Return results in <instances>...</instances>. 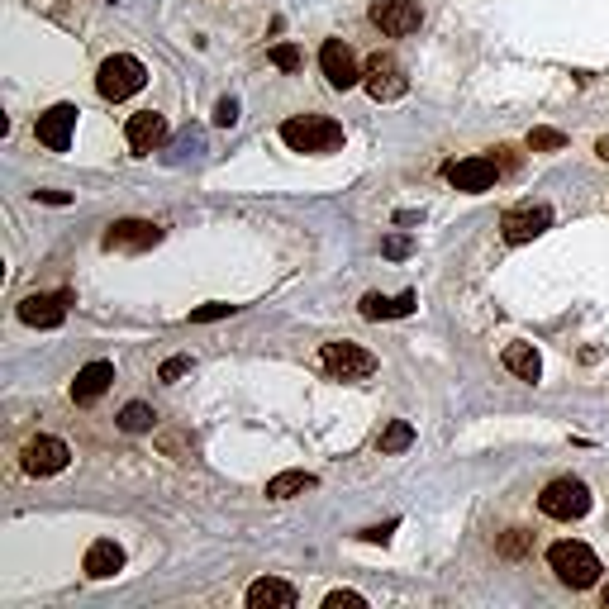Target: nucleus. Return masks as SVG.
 Segmentation results:
<instances>
[{
	"mask_svg": "<svg viewBox=\"0 0 609 609\" xmlns=\"http://www.w3.org/2000/svg\"><path fill=\"white\" fill-rule=\"evenodd\" d=\"M281 143L295 153H338L343 148V124L329 115H291L281 124Z\"/></svg>",
	"mask_w": 609,
	"mask_h": 609,
	"instance_id": "1",
	"label": "nucleus"
},
{
	"mask_svg": "<svg viewBox=\"0 0 609 609\" xmlns=\"http://www.w3.org/2000/svg\"><path fill=\"white\" fill-rule=\"evenodd\" d=\"M548 567L557 571V581L571 590H590L595 581H600V557H595V548H586V543H576V538H562V543H552L548 548Z\"/></svg>",
	"mask_w": 609,
	"mask_h": 609,
	"instance_id": "2",
	"label": "nucleus"
},
{
	"mask_svg": "<svg viewBox=\"0 0 609 609\" xmlns=\"http://www.w3.org/2000/svg\"><path fill=\"white\" fill-rule=\"evenodd\" d=\"M148 86V67L138 58H129V53H115V58L100 62V77H96V91L105 100H129L138 96Z\"/></svg>",
	"mask_w": 609,
	"mask_h": 609,
	"instance_id": "3",
	"label": "nucleus"
},
{
	"mask_svg": "<svg viewBox=\"0 0 609 609\" xmlns=\"http://www.w3.org/2000/svg\"><path fill=\"white\" fill-rule=\"evenodd\" d=\"M538 510L548 514V519H581V514H590V486L581 476H557V481L543 486Z\"/></svg>",
	"mask_w": 609,
	"mask_h": 609,
	"instance_id": "4",
	"label": "nucleus"
},
{
	"mask_svg": "<svg viewBox=\"0 0 609 609\" xmlns=\"http://www.w3.org/2000/svg\"><path fill=\"white\" fill-rule=\"evenodd\" d=\"M319 367L334 381H367V376H376V357L362 343H324L319 348Z\"/></svg>",
	"mask_w": 609,
	"mask_h": 609,
	"instance_id": "5",
	"label": "nucleus"
},
{
	"mask_svg": "<svg viewBox=\"0 0 609 609\" xmlns=\"http://www.w3.org/2000/svg\"><path fill=\"white\" fill-rule=\"evenodd\" d=\"M162 243V229L153 219H115L105 238H100V248L105 253H143V248H158Z\"/></svg>",
	"mask_w": 609,
	"mask_h": 609,
	"instance_id": "6",
	"label": "nucleus"
},
{
	"mask_svg": "<svg viewBox=\"0 0 609 609\" xmlns=\"http://www.w3.org/2000/svg\"><path fill=\"white\" fill-rule=\"evenodd\" d=\"M362 86H367V96L372 100H400L405 91H410V77H405V67L391 58V53H376V58H367V72H362Z\"/></svg>",
	"mask_w": 609,
	"mask_h": 609,
	"instance_id": "7",
	"label": "nucleus"
},
{
	"mask_svg": "<svg viewBox=\"0 0 609 609\" xmlns=\"http://www.w3.org/2000/svg\"><path fill=\"white\" fill-rule=\"evenodd\" d=\"M548 229H552L548 205H514V210H505V219H500V234H505L510 248H524V243H533V238L548 234Z\"/></svg>",
	"mask_w": 609,
	"mask_h": 609,
	"instance_id": "8",
	"label": "nucleus"
},
{
	"mask_svg": "<svg viewBox=\"0 0 609 609\" xmlns=\"http://www.w3.org/2000/svg\"><path fill=\"white\" fill-rule=\"evenodd\" d=\"M24 472L29 476H58L67 472V462H72V448L62 443V438H53V433H39V438H29L24 443Z\"/></svg>",
	"mask_w": 609,
	"mask_h": 609,
	"instance_id": "9",
	"label": "nucleus"
},
{
	"mask_svg": "<svg viewBox=\"0 0 609 609\" xmlns=\"http://www.w3.org/2000/svg\"><path fill=\"white\" fill-rule=\"evenodd\" d=\"M500 172H505V167H500L495 158H481V153H476V158H462V162H448V167H443V177H448L457 191H467V196H481V191H491L495 181H500Z\"/></svg>",
	"mask_w": 609,
	"mask_h": 609,
	"instance_id": "10",
	"label": "nucleus"
},
{
	"mask_svg": "<svg viewBox=\"0 0 609 609\" xmlns=\"http://www.w3.org/2000/svg\"><path fill=\"white\" fill-rule=\"evenodd\" d=\"M124 138H129L134 158H148V153H158L162 143L172 138V124H167V115H158V110H138V115H129V124H124Z\"/></svg>",
	"mask_w": 609,
	"mask_h": 609,
	"instance_id": "11",
	"label": "nucleus"
},
{
	"mask_svg": "<svg viewBox=\"0 0 609 609\" xmlns=\"http://www.w3.org/2000/svg\"><path fill=\"white\" fill-rule=\"evenodd\" d=\"M319 67H324V81L334 86V91H353L357 81H362V67H357L353 48L343 39H324L319 48Z\"/></svg>",
	"mask_w": 609,
	"mask_h": 609,
	"instance_id": "12",
	"label": "nucleus"
},
{
	"mask_svg": "<svg viewBox=\"0 0 609 609\" xmlns=\"http://www.w3.org/2000/svg\"><path fill=\"white\" fill-rule=\"evenodd\" d=\"M372 24L381 34H391V39H405V34H414L424 24V10H419V0H376Z\"/></svg>",
	"mask_w": 609,
	"mask_h": 609,
	"instance_id": "13",
	"label": "nucleus"
},
{
	"mask_svg": "<svg viewBox=\"0 0 609 609\" xmlns=\"http://www.w3.org/2000/svg\"><path fill=\"white\" fill-rule=\"evenodd\" d=\"M77 105L72 100H62L53 110H43L39 115V143L43 148H53V153H67L72 148V129H77Z\"/></svg>",
	"mask_w": 609,
	"mask_h": 609,
	"instance_id": "14",
	"label": "nucleus"
},
{
	"mask_svg": "<svg viewBox=\"0 0 609 609\" xmlns=\"http://www.w3.org/2000/svg\"><path fill=\"white\" fill-rule=\"evenodd\" d=\"M67 291H53V295H24L20 300V319L29 329H58L62 319H67Z\"/></svg>",
	"mask_w": 609,
	"mask_h": 609,
	"instance_id": "15",
	"label": "nucleus"
},
{
	"mask_svg": "<svg viewBox=\"0 0 609 609\" xmlns=\"http://www.w3.org/2000/svg\"><path fill=\"white\" fill-rule=\"evenodd\" d=\"M110 381H115V362L96 357V362H86V367L77 372V381H72V400H77V405H91V400H100V395L110 391Z\"/></svg>",
	"mask_w": 609,
	"mask_h": 609,
	"instance_id": "16",
	"label": "nucleus"
},
{
	"mask_svg": "<svg viewBox=\"0 0 609 609\" xmlns=\"http://www.w3.org/2000/svg\"><path fill=\"white\" fill-rule=\"evenodd\" d=\"M81 571H86L91 581L115 576V571H124V548H119L115 538H96V543L86 548V557H81Z\"/></svg>",
	"mask_w": 609,
	"mask_h": 609,
	"instance_id": "17",
	"label": "nucleus"
},
{
	"mask_svg": "<svg viewBox=\"0 0 609 609\" xmlns=\"http://www.w3.org/2000/svg\"><path fill=\"white\" fill-rule=\"evenodd\" d=\"M243 600H248V609H295V600H300V595H295L291 581L262 576V581H253V586H248V595H243Z\"/></svg>",
	"mask_w": 609,
	"mask_h": 609,
	"instance_id": "18",
	"label": "nucleus"
},
{
	"mask_svg": "<svg viewBox=\"0 0 609 609\" xmlns=\"http://www.w3.org/2000/svg\"><path fill=\"white\" fill-rule=\"evenodd\" d=\"M419 310V295L414 291H400L395 300H386V295H362V319H405Z\"/></svg>",
	"mask_w": 609,
	"mask_h": 609,
	"instance_id": "19",
	"label": "nucleus"
},
{
	"mask_svg": "<svg viewBox=\"0 0 609 609\" xmlns=\"http://www.w3.org/2000/svg\"><path fill=\"white\" fill-rule=\"evenodd\" d=\"M500 362H505V372H514L519 381H538V376H543V357H538L533 343H510V348L500 353Z\"/></svg>",
	"mask_w": 609,
	"mask_h": 609,
	"instance_id": "20",
	"label": "nucleus"
},
{
	"mask_svg": "<svg viewBox=\"0 0 609 609\" xmlns=\"http://www.w3.org/2000/svg\"><path fill=\"white\" fill-rule=\"evenodd\" d=\"M315 486H319V476H310V472H281L267 481V500H295V495L315 491Z\"/></svg>",
	"mask_w": 609,
	"mask_h": 609,
	"instance_id": "21",
	"label": "nucleus"
},
{
	"mask_svg": "<svg viewBox=\"0 0 609 609\" xmlns=\"http://www.w3.org/2000/svg\"><path fill=\"white\" fill-rule=\"evenodd\" d=\"M410 443H414V424H410V419H391L386 433H381V452H386V457H391V452H405Z\"/></svg>",
	"mask_w": 609,
	"mask_h": 609,
	"instance_id": "22",
	"label": "nucleus"
},
{
	"mask_svg": "<svg viewBox=\"0 0 609 609\" xmlns=\"http://www.w3.org/2000/svg\"><path fill=\"white\" fill-rule=\"evenodd\" d=\"M153 405H143V400H134V405H124V414H119V429L124 433H148L153 429Z\"/></svg>",
	"mask_w": 609,
	"mask_h": 609,
	"instance_id": "23",
	"label": "nucleus"
},
{
	"mask_svg": "<svg viewBox=\"0 0 609 609\" xmlns=\"http://www.w3.org/2000/svg\"><path fill=\"white\" fill-rule=\"evenodd\" d=\"M529 148H533V153H562V148H567V134H562V129H548V124H538V129H529Z\"/></svg>",
	"mask_w": 609,
	"mask_h": 609,
	"instance_id": "24",
	"label": "nucleus"
},
{
	"mask_svg": "<svg viewBox=\"0 0 609 609\" xmlns=\"http://www.w3.org/2000/svg\"><path fill=\"white\" fill-rule=\"evenodd\" d=\"M529 548H533V533L529 529H510L505 538H500V557H524Z\"/></svg>",
	"mask_w": 609,
	"mask_h": 609,
	"instance_id": "25",
	"label": "nucleus"
},
{
	"mask_svg": "<svg viewBox=\"0 0 609 609\" xmlns=\"http://www.w3.org/2000/svg\"><path fill=\"white\" fill-rule=\"evenodd\" d=\"M267 58H272V67H281V72H295V67H300V48H295V43H276L272 53H267Z\"/></svg>",
	"mask_w": 609,
	"mask_h": 609,
	"instance_id": "26",
	"label": "nucleus"
},
{
	"mask_svg": "<svg viewBox=\"0 0 609 609\" xmlns=\"http://www.w3.org/2000/svg\"><path fill=\"white\" fill-rule=\"evenodd\" d=\"M238 305H224V300H215V305H200V310H191V324H215V319H229Z\"/></svg>",
	"mask_w": 609,
	"mask_h": 609,
	"instance_id": "27",
	"label": "nucleus"
},
{
	"mask_svg": "<svg viewBox=\"0 0 609 609\" xmlns=\"http://www.w3.org/2000/svg\"><path fill=\"white\" fill-rule=\"evenodd\" d=\"M367 609V595H357V590H329V600H324V609Z\"/></svg>",
	"mask_w": 609,
	"mask_h": 609,
	"instance_id": "28",
	"label": "nucleus"
},
{
	"mask_svg": "<svg viewBox=\"0 0 609 609\" xmlns=\"http://www.w3.org/2000/svg\"><path fill=\"white\" fill-rule=\"evenodd\" d=\"M215 124H219V129H234V124H238V100L234 96H224L215 105Z\"/></svg>",
	"mask_w": 609,
	"mask_h": 609,
	"instance_id": "29",
	"label": "nucleus"
},
{
	"mask_svg": "<svg viewBox=\"0 0 609 609\" xmlns=\"http://www.w3.org/2000/svg\"><path fill=\"white\" fill-rule=\"evenodd\" d=\"M191 372V357H167L158 367V381H177V376H186Z\"/></svg>",
	"mask_w": 609,
	"mask_h": 609,
	"instance_id": "30",
	"label": "nucleus"
},
{
	"mask_svg": "<svg viewBox=\"0 0 609 609\" xmlns=\"http://www.w3.org/2000/svg\"><path fill=\"white\" fill-rule=\"evenodd\" d=\"M400 529V519H386V524H372V529H362L367 543H391V533Z\"/></svg>",
	"mask_w": 609,
	"mask_h": 609,
	"instance_id": "31",
	"label": "nucleus"
},
{
	"mask_svg": "<svg viewBox=\"0 0 609 609\" xmlns=\"http://www.w3.org/2000/svg\"><path fill=\"white\" fill-rule=\"evenodd\" d=\"M381 253H386V257H405V253H410V238H405V234L386 238V243H381Z\"/></svg>",
	"mask_w": 609,
	"mask_h": 609,
	"instance_id": "32",
	"label": "nucleus"
},
{
	"mask_svg": "<svg viewBox=\"0 0 609 609\" xmlns=\"http://www.w3.org/2000/svg\"><path fill=\"white\" fill-rule=\"evenodd\" d=\"M158 443H162L167 452H186V433H162ZM186 457H191V452H186Z\"/></svg>",
	"mask_w": 609,
	"mask_h": 609,
	"instance_id": "33",
	"label": "nucleus"
},
{
	"mask_svg": "<svg viewBox=\"0 0 609 609\" xmlns=\"http://www.w3.org/2000/svg\"><path fill=\"white\" fill-rule=\"evenodd\" d=\"M39 200H43V205H72L67 191H39Z\"/></svg>",
	"mask_w": 609,
	"mask_h": 609,
	"instance_id": "34",
	"label": "nucleus"
},
{
	"mask_svg": "<svg viewBox=\"0 0 609 609\" xmlns=\"http://www.w3.org/2000/svg\"><path fill=\"white\" fill-rule=\"evenodd\" d=\"M595 153H600V158L609 162V138H600V143H595Z\"/></svg>",
	"mask_w": 609,
	"mask_h": 609,
	"instance_id": "35",
	"label": "nucleus"
},
{
	"mask_svg": "<svg viewBox=\"0 0 609 609\" xmlns=\"http://www.w3.org/2000/svg\"><path fill=\"white\" fill-rule=\"evenodd\" d=\"M600 605H605V609H609V586H605V590H600Z\"/></svg>",
	"mask_w": 609,
	"mask_h": 609,
	"instance_id": "36",
	"label": "nucleus"
}]
</instances>
